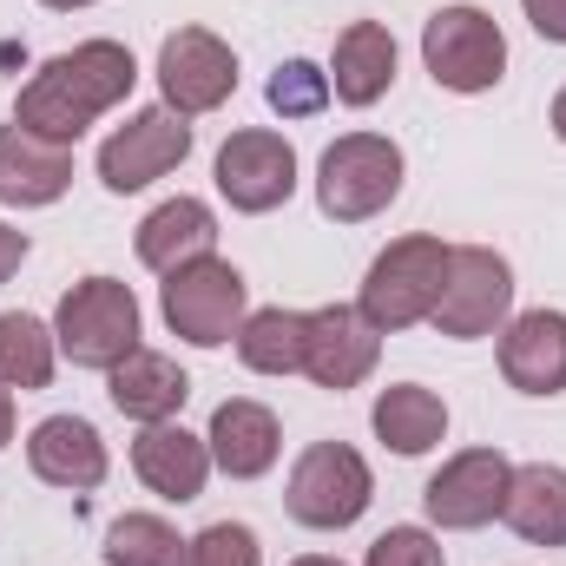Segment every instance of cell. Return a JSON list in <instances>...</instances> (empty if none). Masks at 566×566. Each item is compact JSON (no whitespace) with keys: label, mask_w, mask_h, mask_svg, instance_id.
I'll use <instances>...</instances> for the list:
<instances>
[{"label":"cell","mask_w":566,"mask_h":566,"mask_svg":"<svg viewBox=\"0 0 566 566\" xmlns=\"http://www.w3.org/2000/svg\"><path fill=\"white\" fill-rule=\"evenodd\" d=\"M303 349H310V310H258L238 329V356L258 376H303Z\"/></svg>","instance_id":"603a6c76"},{"label":"cell","mask_w":566,"mask_h":566,"mask_svg":"<svg viewBox=\"0 0 566 566\" xmlns=\"http://www.w3.org/2000/svg\"><path fill=\"white\" fill-rule=\"evenodd\" d=\"M211 244H218V218H211L198 198H171V205H158L139 224V264L158 271V277H171V271L211 258Z\"/></svg>","instance_id":"ac0fdd59"},{"label":"cell","mask_w":566,"mask_h":566,"mask_svg":"<svg viewBox=\"0 0 566 566\" xmlns=\"http://www.w3.org/2000/svg\"><path fill=\"white\" fill-rule=\"evenodd\" d=\"M53 382V329L27 310L0 316V389H46Z\"/></svg>","instance_id":"d4e9b609"},{"label":"cell","mask_w":566,"mask_h":566,"mask_svg":"<svg viewBox=\"0 0 566 566\" xmlns=\"http://www.w3.org/2000/svg\"><path fill=\"white\" fill-rule=\"evenodd\" d=\"M554 133L566 139V86H560V99H554Z\"/></svg>","instance_id":"d6a6232c"},{"label":"cell","mask_w":566,"mask_h":566,"mask_svg":"<svg viewBox=\"0 0 566 566\" xmlns=\"http://www.w3.org/2000/svg\"><path fill=\"white\" fill-rule=\"evenodd\" d=\"M290 514L316 534H336V527H356L363 507H369V461L349 448V441H316L303 448V461L290 468Z\"/></svg>","instance_id":"5b68a950"},{"label":"cell","mask_w":566,"mask_h":566,"mask_svg":"<svg viewBox=\"0 0 566 566\" xmlns=\"http://www.w3.org/2000/svg\"><path fill=\"white\" fill-rule=\"evenodd\" d=\"M218 191L231 198V211H277L283 198L296 191V151L283 133H231L224 151H218Z\"/></svg>","instance_id":"7c38bea8"},{"label":"cell","mask_w":566,"mask_h":566,"mask_svg":"<svg viewBox=\"0 0 566 566\" xmlns=\"http://www.w3.org/2000/svg\"><path fill=\"white\" fill-rule=\"evenodd\" d=\"M27 468L46 481V488H99L106 481V441L99 428L80 422V416H46V422L27 434Z\"/></svg>","instance_id":"9a60e30c"},{"label":"cell","mask_w":566,"mask_h":566,"mask_svg":"<svg viewBox=\"0 0 566 566\" xmlns=\"http://www.w3.org/2000/svg\"><path fill=\"white\" fill-rule=\"evenodd\" d=\"M521 7H527V20H534L541 40H560L566 46V0H521Z\"/></svg>","instance_id":"f546056e"},{"label":"cell","mask_w":566,"mask_h":566,"mask_svg":"<svg viewBox=\"0 0 566 566\" xmlns=\"http://www.w3.org/2000/svg\"><path fill=\"white\" fill-rule=\"evenodd\" d=\"M73 185V145H53L27 126H0V205H53Z\"/></svg>","instance_id":"2e32d148"},{"label":"cell","mask_w":566,"mask_h":566,"mask_svg":"<svg viewBox=\"0 0 566 566\" xmlns=\"http://www.w3.org/2000/svg\"><path fill=\"white\" fill-rule=\"evenodd\" d=\"M106 566H185V541L158 514H119L106 534Z\"/></svg>","instance_id":"484cf974"},{"label":"cell","mask_w":566,"mask_h":566,"mask_svg":"<svg viewBox=\"0 0 566 566\" xmlns=\"http://www.w3.org/2000/svg\"><path fill=\"white\" fill-rule=\"evenodd\" d=\"M20 258H27V231H13V224H0V283L20 271Z\"/></svg>","instance_id":"4dcf8cb0"},{"label":"cell","mask_w":566,"mask_h":566,"mask_svg":"<svg viewBox=\"0 0 566 566\" xmlns=\"http://www.w3.org/2000/svg\"><path fill=\"white\" fill-rule=\"evenodd\" d=\"M211 461L231 474V481H258L271 461H277V416L264 402H224L211 416Z\"/></svg>","instance_id":"7402d4cb"},{"label":"cell","mask_w":566,"mask_h":566,"mask_svg":"<svg viewBox=\"0 0 566 566\" xmlns=\"http://www.w3.org/2000/svg\"><path fill=\"white\" fill-rule=\"evenodd\" d=\"M139 66L119 40H86L73 53H53L13 99V126L40 133L53 145H73L99 113H113L126 93H133Z\"/></svg>","instance_id":"6da1fadb"},{"label":"cell","mask_w":566,"mask_h":566,"mask_svg":"<svg viewBox=\"0 0 566 566\" xmlns=\"http://www.w3.org/2000/svg\"><path fill=\"white\" fill-rule=\"evenodd\" d=\"M271 106H277L283 119H316L329 106V73L310 66V60H283L277 73H271Z\"/></svg>","instance_id":"4316f807"},{"label":"cell","mask_w":566,"mask_h":566,"mask_svg":"<svg viewBox=\"0 0 566 566\" xmlns=\"http://www.w3.org/2000/svg\"><path fill=\"white\" fill-rule=\"evenodd\" d=\"M296 566H343V560H323V554H310V560H296Z\"/></svg>","instance_id":"e575fe53"},{"label":"cell","mask_w":566,"mask_h":566,"mask_svg":"<svg viewBox=\"0 0 566 566\" xmlns=\"http://www.w3.org/2000/svg\"><path fill=\"white\" fill-rule=\"evenodd\" d=\"M369 566H448L434 534L428 527H389L376 547H369Z\"/></svg>","instance_id":"f1b7e54d"},{"label":"cell","mask_w":566,"mask_h":566,"mask_svg":"<svg viewBox=\"0 0 566 566\" xmlns=\"http://www.w3.org/2000/svg\"><path fill=\"white\" fill-rule=\"evenodd\" d=\"M133 468L151 494L165 501H198L205 494V474H211V441L185 434L178 422H151L133 441Z\"/></svg>","instance_id":"e0dca14e"},{"label":"cell","mask_w":566,"mask_h":566,"mask_svg":"<svg viewBox=\"0 0 566 566\" xmlns=\"http://www.w3.org/2000/svg\"><path fill=\"white\" fill-rule=\"evenodd\" d=\"M382 356V329L349 310V303H329V310H310V349H303V376L316 389H356Z\"/></svg>","instance_id":"4fadbf2b"},{"label":"cell","mask_w":566,"mask_h":566,"mask_svg":"<svg viewBox=\"0 0 566 566\" xmlns=\"http://www.w3.org/2000/svg\"><path fill=\"white\" fill-rule=\"evenodd\" d=\"M389 80H396V40H389V27H382V20L343 27L336 66H329V93H336L343 106H376V99L389 93Z\"/></svg>","instance_id":"d6986e66"},{"label":"cell","mask_w":566,"mask_h":566,"mask_svg":"<svg viewBox=\"0 0 566 566\" xmlns=\"http://www.w3.org/2000/svg\"><path fill=\"white\" fill-rule=\"evenodd\" d=\"M501 376L521 396H560L566 389V316L560 310H527L501 336Z\"/></svg>","instance_id":"5bb4252c"},{"label":"cell","mask_w":566,"mask_h":566,"mask_svg":"<svg viewBox=\"0 0 566 566\" xmlns=\"http://www.w3.org/2000/svg\"><path fill=\"white\" fill-rule=\"evenodd\" d=\"M185 151H191V126H185V113H171V106H145L133 113L113 139L99 145V178H106V191H145L151 178H165L171 165H185Z\"/></svg>","instance_id":"30bf717a"},{"label":"cell","mask_w":566,"mask_h":566,"mask_svg":"<svg viewBox=\"0 0 566 566\" xmlns=\"http://www.w3.org/2000/svg\"><path fill=\"white\" fill-rule=\"evenodd\" d=\"M441 277H448V251L441 238H396L369 277H363V316L376 329H409V323H428L434 316V296H441Z\"/></svg>","instance_id":"277c9868"},{"label":"cell","mask_w":566,"mask_h":566,"mask_svg":"<svg viewBox=\"0 0 566 566\" xmlns=\"http://www.w3.org/2000/svg\"><path fill=\"white\" fill-rule=\"evenodd\" d=\"M113 376V409L119 416H133V422H171L178 409H185V396H191V376L171 363V356H158V349H133L119 369H106Z\"/></svg>","instance_id":"ffe728a7"},{"label":"cell","mask_w":566,"mask_h":566,"mask_svg":"<svg viewBox=\"0 0 566 566\" xmlns=\"http://www.w3.org/2000/svg\"><path fill=\"white\" fill-rule=\"evenodd\" d=\"M376 434L396 454H428L448 434V409H441V396L422 389V382H396V389L376 396Z\"/></svg>","instance_id":"cb8c5ba5"},{"label":"cell","mask_w":566,"mask_h":566,"mask_svg":"<svg viewBox=\"0 0 566 566\" xmlns=\"http://www.w3.org/2000/svg\"><path fill=\"white\" fill-rule=\"evenodd\" d=\"M507 481H514V468H507L501 448H468V454H454L422 488L428 521L434 527H454V534L461 527H488L507 507Z\"/></svg>","instance_id":"8fae6325"},{"label":"cell","mask_w":566,"mask_h":566,"mask_svg":"<svg viewBox=\"0 0 566 566\" xmlns=\"http://www.w3.org/2000/svg\"><path fill=\"white\" fill-rule=\"evenodd\" d=\"M507 303H514V271L507 258L468 244V251H448V277H441V296H434V329L454 336V343H474L488 336L494 323H507Z\"/></svg>","instance_id":"52a82bcc"},{"label":"cell","mask_w":566,"mask_h":566,"mask_svg":"<svg viewBox=\"0 0 566 566\" xmlns=\"http://www.w3.org/2000/svg\"><path fill=\"white\" fill-rule=\"evenodd\" d=\"M7 441H13V396L0 389V448H7Z\"/></svg>","instance_id":"1f68e13d"},{"label":"cell","mask_w":566,"mask_h":566,"mask_svg":"<svg viewBox=\"0 0 566 566\" xmlns=\"http://www.w3.org/2000/svg\"><path fill=\"white\" fill-rule=\"evenodd\" d=\"M165 323L198 343V349H218L244 329V277L218 258H198L185 271L165 277Z\"/></svg>","instance_id":"ba28073f"},{"label":"cell","mask_w":566,"mask_h":566,"mask_svg":"<svg viewBox=\"0 0 566 566\" xmlns=\"http://www.w3.org/2000/svg\"><path fill=\"white\" fill-rule=\"evenodd\" d=\"M501 521L534 547H566V468H547V461L514 468Z\"/></svg>","instance_id":"44dd1931"},{"label":"cell","mask_w":566,"mask_h":566,"mask_svg":"<svg viewBox=\"0 0 566 566\" xmlns=\"http://www.w3.org/2000/svg\"><path fill=\"white\" fill-rule=\"evenodd\" d=\"M158 86H165V106L185 113V119L218 113L238 93V53L205 27H178L158 46Z\"/></svg>","instance_id":"9c48e42d"},{"label":"cell","mask_w":566,"mask_h":566,"mask_svg":"<svg viewBox=\"0 0 566 566\" xmlns=\"http://www.w3.org/2000/svg\"><path fill=\"white\" fill-rule=\"evenodd\" d=\"M53 343L80 363V369H119L139 349V296L119 277H86L60 296L53 316Z\"/></svg>","instance_id":"7a4b0ae2"},{"label":"cell","mask_w":566,"mask_h":566,"mask_svg":"<svg viewBox=\"0 0 566 566\" xmlns=\"http://www.w3.org/2000/svg\"><path fill=\"white\" fill-rule=\"evenodd\" d=\"M185 566H258V534L238 521H218L198 541H185Z\"/></svg>","instance_id":"83f0119b"},{"label":"cell","mask_w":566,"mask_h":566,"mask_svg":"<svg viewBox=\"0 0 566 566\" xmlns=\"http://www.w3.org/2000/svg\"><path fill=\"white\" fill-rule=\"evenodd\" d=\"M422 60L434 86L448 93H488L507 73V40L481 7H441L422 27Z\"/></svg>","instance_id":"8992f818"},{"label":"cell","mask_w":566,"mask_h":566,"mask_svg":"<svg viewBox=\"0 0 566 566\" xmlns=\"http://www.w3.org/2000/svg\"><path fill=\"white\" fill-rule=\"evenodd\" d=\"M46 7H60V13H73V7H93V0H46Z\"/></svg>","instance_id":"836d02e7"},{"label":"cell","mask_w":566,"mask_h":566,"mask_svg":"<svg viewBox=\"0 0 566 566\" xmlns=\"http://www.w3.org/2000/svg\"><path fill=\"white\" fill-rule=\"evenodd\" d=\"M396 191H402V145L382 133H349L316 165V205L336 224H363V218L389 211Z\"/></svg>","instance_id":"3957f363"}]
</instances>
